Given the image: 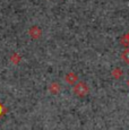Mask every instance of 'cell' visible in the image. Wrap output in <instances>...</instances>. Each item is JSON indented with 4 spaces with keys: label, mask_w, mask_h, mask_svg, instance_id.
Wrapping results in <instances>:
<instances>
[{
    "label": "cell",
    "mask_w": 129,
    "mask_h": 130,
    "mask_svg": "<svg viewBox=\"0 0 129 130\" xmlns=\"http://www.w3.org/2000/svg\"><path fill=\"white\" fill-rule=\"evenodd\" d=\"M88 92V87L86 86L85 83H79L77 87H75V93L78 94L79 96H84Z\"/></svg>",
    "instance_id": "1"
},
{
    "label": "cell",
    "mask_w": 129,
    "mask_h": 130,
    "mask_svg": "<svg viewBox=\"0 0 129 130\" xmlns=\"http://www.w3.org/2000/svg\"><path fill=\"white\" fill-rule=\"evenodd\" d=\"M121 57H122V59L125 60L126 63H129V49L125 50V51L122 52V54H121Z\"/></svg>",
    "instance_id": "2"
},
{
    "label": "cell",
    "mask_w": 129,
    "mask_h": 130,
    "mask_svg": "<svg viewBox=\"0 0 129 130\" xmlns=\"http://www.w3.org/2000/svg\"><path fill=\"white\" fill-rule=\"evenodd\" d=\"M126 37H127V40H128V42H129V33L127 34V35H126Z\"/></svg>",
    "instance_id": "3"
},
{
    "label": "cell",
    "mask_w": 129,
    "mask_h": 130,
    "mask_svg": "<svg viewBox=\"0 0 129 130\" xmlns=\"http://www.w3.org/2000/svg\"><path fill=\"white\" fill-rule=\"evenodd\" d=\"M127 84H128V86H129V80H128V82H127Z\"/></svg>",
    "instance_id": "4"
}]
</instances>
